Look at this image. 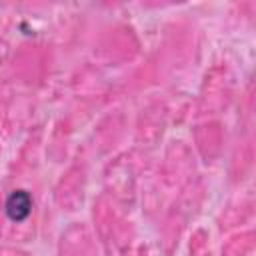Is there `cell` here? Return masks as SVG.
<instances>
[{
    "label": "cell",
    "instance_id": "cell-1",
    "mask_svg": "<svg viewBox=\"0 0 256 256\" xmlns=\"http://www.w3.org/2000/svg\"><path fill=\"white\" fill-rule=\"evenodd\" d=\"M30 208H32V202H30V196L24 190L14 192L6 202V212L12 220H24L28 216Z\"/></svg>",
    "mask_w": 256,
    "mask_h": 256
}]
</instances>
